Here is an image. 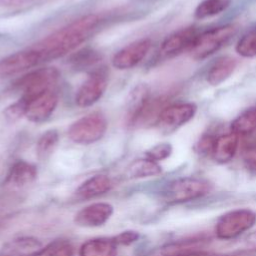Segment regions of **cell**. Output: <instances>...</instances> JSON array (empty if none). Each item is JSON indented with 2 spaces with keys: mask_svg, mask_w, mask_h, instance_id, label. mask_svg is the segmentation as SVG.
<instances>
[{
  "mask_svg": "<svg viewBox=\"0 0 256 256\" xmlns=\"http://www.w3.org/2000/svg\"><path fill=\"white\" fill-rule=\"evenodd\" d=\"M59 73L54 68H40L24 75L18 82V86L22 92L18 102L26 110L27 103L39 94L53 89L58 79Z\"/></svg>",
  "mask_w": 256,
  "mask_h": 256,
  "instance_id": "cell-5",
  "label": "cell"
},
{
  "mask_svg": "<svg viewBox=\"0 0 256 256\" xmlns=\"http://www.w3.org/2000/svg\"><path fill=\"white\" fill-rule=\"evenodd\" d=\"M231 0H203L194 11V17L202 20L220 14L230 4Z\"/></svg>",
  "mask_w": 256,
  "mask_h": 256,
  "instance_id": "cell-23",
  "label": "cell"
},
{
  "mask_svg": "<svg viewBox=\"0 0 256 256\" xmlns=\"http://www.w3.org/2000/svg\"><path fill=\"white\" fill-rule=\"evenodd\" d=\"M161 172L162 168L158 162L145 157L132 162L128 167L127 175L131 179H142L157 176Z\"/></svg>",
  "mask_w": 256,
  "mask_h": 256,
  "instance_id": "cell-21",
  "label": "cell"
},
{
  "mask_svg": "<svg viewBox=\"0 0 256 256\" xmlns=\"http://www.w3.org/2000/svg\"><path fill=\"white\" fill-rule=\"evenodd\" d=\"M198 36L194 27H185L167 36L160 46L163 57H173L184 51H189Z\"/></svg>",
  "mask_w": 256,
  "mask_h": 256,
  "instance_id": "cell-12",
  "label": "cell"
},
{
  "mask_svg": "<svg viewBox=\"0 0 256 256\" xmlns=\"http://www.w3.org/2000/svg\"><path fill=\"white\" fill-rule=\"evenodd\" d=\"M196 112L197 106L192 102L171 104L163 108L156 124L164 131H174L189 122Z\"/></svg>",
  "mask_w": 256,
  "mask_h": 256,
  "instance_id": "cell-7",
  "label": "cell"
},
{
  "mask_svg": "<svg viewBox=\"0 0 256 256\" xmlns=\"http://www.w3.org/2000/svg\"><path fill=\"white\" fill-rule=\"evenodd\" d=\"M238 146L239 136L230 131L214 139L210 155L216 163L225 164L233 159L238 150Z\"/></svg>",
  "mask_w": 256,
  "mask_h": 256,
  "instance_id": "cell-16",
  "label": "cell"
},
{
  "mask_svg": "<svg viewBox=\"0 0 256 256\" xmlns=\"http://www.w3.org/2000/svg\"><path fill=\"white\" fill-rule=\"evenodd\" d=\"M236 66L237 61L233 57H219L208 69L206 74V81L211 86H218L233 74Z\"/></svg>",
  "mask_w": 256,
  "mask_h": 256,
  "instance_id": "cell-17",
  "label": "cell"
},
{
  "mask_svg": "<svg viewBox=\"0 0 256 256\" xmlns=\"http://www.w3.org/2000/svg\"><path fill=\"white\" fill-rule=\"evenodd\" d=\"M112 187L110 178L106 175H95L85 180L75 191L79 199H90L108 192Z\"/></svg>",
  "mask_w": 256,
  "mask_h": 256,
  "instance_id": "cell-18",
  "label": "cell"
},
{
  "mask_svg": "<svg viewBox=\"0 0 256 256\" xmlns=\"http://www.w3.org/2000/svg\"><path fill=\"white\" fill-rule=\"evenodd\" d=\"M151 47V40L148 38L134 41L119 50L112 59V65L119 69H131L137 66L147 55Z\"/></svg>",
  "mask_w": 256,
  "mask_h": 256,
  "instance_id": "cell-10",
  "label": "cell"
},
{
  "mask_svg": "<svg viewBox=\"0 0 256 256\" xmlns=\"http://www.w3.org/2000/svg\"><path fill=\"white\" fill-rule=\"evenodd\" d=\"M38 256H73V247L67 240H55L44 247Z\"/></svg>",
  "mask_w": 256,
  "mask_h": 256,
  "instance_id": "cell-26",
  "label": "cell"
},
{
  "mask_svg": "<svg viewBox=\"0 0 256 256\" xmlns=\"http://www.w3.org/2000/svg\"><path fill=\"white\" fill-rule=\"evenodd\" d=\"M113 214V206L106 202H95L80 209L74 222L80 227L94 228L104 225Z\"/></svg>",
  "mask_w": 256,
  "mask_h": 256,
  "instance_id": "cell-14",
  "label": "cell"
},
{
  "mask_svg": "<svg viewBox=\"0 0 256 256\" xmlns=\"http://www.w3.org/2000/svg\"><path fill=\"white\" fill-rule=\"evenodd\" d=\"M36 177L37 169L35 165L24 160H19L11 166L2 186L6 192L17 194L31 185L36 180Z\"/></svg>",
  "mask_w": 256,
  "mask_h": 256,
  "instance_id": "cell-8",
  "label": "cell"
},
{
  "mask_svg": "<svg viewBox=\"0 0 256 256\" xmlns=\"http://www.w3.org/2000/svg\"><path fill=\"white\" fill-rule=\"evenodd\" d=\"M243 163L247 169L256 172V146H248L242 152Z\"/></svg>",
  "mask_w": 256,
  "mask_h": 256,
  "instance_id": "cell-28",
  "label": "cell"
},
{
  "mask_svg": "<svg viewBox=\"0 0 256 256\" xmlns=\"http://www.w3.org/2000/svg\"><path fill=\"white\" fill-rule=\"evenodd\" d=\"M172 152V146L169 143H160L153 148H151L146 153V157L158 162L160 160H164L170 156Z\"/></svg>",
  "mask_w": 256,
  "mask_h": 256,
  "instance_id": "cell-27",
  "label": "cell"
},
{
  "mask_svg": "<svg viewBox=\"0 0 256 256\" xmlns=\"http://www.w3.org/2000/svg\"><path fill=\"white\" fill-rule=\"evenodd\" d=\"M57 104L58 96L56 92L53 89L47 90L27 103L25 116L34 123L44 122L54 112Z\"/></svg>",
  "mask_w": 256,
  "mask_h": 256,
  "instance_id": "cell-11",
  "label": "cell"
},
{
  "mask_svg": "<svg viewBox=\"0 0 256 256\" xmlns=\"http://www.w3.org/2000/svg\"><path fill=\"white\" fill-rule=\"evenodd\" d=\"M214 137L210 136V135H206L203 136L199 142H198V149L199 152L201 153H205V154H210L212 146H213V142H214Z\"/></svg>",
  "mask_w": 256,
  "mask_h": 256,
  "instance_id": "cell-30",
  "label": "cell"
},
{
  "mask_svg": "<svg viewBox=\"0 0 256 256\" xmlns=\"http://www.w3.org/2000/svg\"><path fill=\"white\" fill-rule=\"evenodd\" d=\"M256 224V213L248 208L230 210L219 217L214 232L218 239L231 240L249 231Z\"/></svg>",
  "mask_w": 256,
  "mask_h": 256,
  "instance_id": "cell-3",
  "label": "cell"
},
{
  "mask_svg": "<svg viewBox=\"0 0 256 256\" xmlns=\"http://www.w3.org/2000/svg\"><path fill=\"white\" fill-rule=\"evenodd\" d=\"M100 21L98 15H85L55 31L32 47L38 53L41 62L62 57L85 42L96 31Z\"/></svg>",
  "mask_w": 256,
  "mask_h": 256,
  "instance_id": "cell-1",
  "label": "cell"
},
{
  "mask_svg": "<svg viewBox=\"0 0 256 256\" xmlns=\"http://www.w3.org/2000/svg\"><path fill=\"white\" fill-rule=\"evenodd\" d=\"M244 244L248 250L256 251V230L246 236L244 240Z\"/></svg>",
  "mask_w": 256,
  "mask_h": 256,
  "instance_id": "cell-31",
  "label": "cell"
},
{
  "mask_svg": "<svg viewBox=\"0 0 256 256\" xmlns=\"http://www.w3.org/2000/svg\"><path fill=\"white\" fill-rule=\"evenodd\" d=\"M43 248L41 241L37 238L22 236L5 243L0 256H38Z\"/></svg>",
  "mask_w": 256,
  "mask_h": 256,
  "instance_id": "cell-15",
  "label": "cell"
},
{
  "mask_svg": "<svg viewBox=\"0 0 256 256\" xmlns=\"http://www.w3.org/2000/svg\"><path fill=\"white\" fill-rule=\"evenodd\" d=\"M237 32L234 24H226L198 34L189 52L193 59L203 60L221 49Z\"/></svg>",
  "mask_w": 256,
  "mask_h": 256,
  "instance_id": "cell-4",
  "label": "cell"
},
{
  "mask_svg": "<svg viewBox=\"0 0 256 256\" xmlns=\"http://www.w3.org/2000/svg\"><path fill=\"white\" fill-rule=\"evenodd\" d=\"M106 130V118L101 113L94 112L72 123L68 130V136L74 143L88 145L100 140Z\"/></svg>",
  "mask_w": 256,
  "mask_h": 256,
  "instance_id": "cell-6",
  "label": "cell"
},
{
  "mask_svg": "<svg viewBox=\"0 0 256 256\" xmlns=\"http://www.w3.org/2000/svg\"><path fill=\"white\" fill-rule=\"evenodd\" d=\"M59 141V134L56 130L51 129L43 133L38 139L36 153L39 159L47 158L55 149Z\"/></svg>",
  "mask_w": 256,
  "mask_h": 256,
  "instance_id": "cell-24",
  "label": "cell"
},
{
  "mask_svg": "<svg viewBox=\"0 0 256 256\" xmlns=\"http://www.w3.org/2000/svg\"><path fill=\"white\" fill-rule=\"evenodd\" d=\"M150 99L149 89L146 85L141 84L133 89L129 99L128 105V117L130 124H135L146 104Z\"/></svg>",
  "mask_w": 256,
  "mask_h": 256,
  "instance_id": "cell-20",
  "label": "cell"
},
{
  "mask_svg": "<svg viewBox=\"0 0 256 256\" xmlns=\"http://www.w3.org/2000/svg\"><path fill=\"white\" fill-rule=\"evenodd\" d=\"M165 256H220L205 252H187V253H180V254H173V255H165Z\"/></svg>",
  "mask_w": 256,
  "mask_h": 256,
  "instance_id": "cell-33",
  "label": "cell"
},
{
  "mask_svg": "<svg viewBox=\"0 0 256 256\" xmlns=\"http://www.w3.org/2000/svg\"><path fill=\"white\" fill-rule=\"evenodd\" d=\"M139 238V233L133 230L123 231L120 234L116 235L113 239L117 245H130L136 242Z\"/></svg>",
  "mask_w": 256,
  "mask_h": 256,
  "instance_id": "cell-29",
  "label": "cell"
},
{
  "mask_svg": "<svg viewBox=\"0 0 256 256\" xmlns=\"http://www.w3.org/2000/svg\"><path fill=\"white\" fill-rule=\"evenodd\" d=\"M236 52L245 58L256 56V28H252L242 35L235 46Z\"/></svg>",
  "mask_w": 256,
  "mask_h": 256,
  "instance_id": "cell-25",
  "label": "cell"
},
{
  "mask_svg": "<svg viewBox=\"0 0 256 256\" xmlns=\"http://www.w3.org/2000/svg\"><path fill=\"white\" fill-rule=\"evenodd\" d=\"M5 225H6V220H0V233H2V231L5 229Z\"/></svg>",
  "mask_w": 256,
  "mask_h": 256,
  "instance_id": "cell-34",
  "label": "cell"
},
{
  "mask_svg": "<svg viewBox=\"0 0 256 256\" xmlns=\"http://www.w3.org/2000/svg\"><path fill=\"white\" fill-rule=\"evenodd\" d=\"M117 244L113 238H93L84 242L79 256H116Z\"/></svg>",
  "mask_w": 256,
  "mask_h": 256,
  "instance_id": "cell-19",
  "label": "cell"
},
{
  "mask_svg": "<svg viewBox=\"0 0 256 256\" xmlns=\"http://www.w3.org/2000/svg\"><path fill=\"white\" fill-rule=\"evenodd\" d=\"M106 88V75L102 72L92 73L79 88L75 102L79 107L92 106L103 96Z\"/></svg>",
  "mask_w": 256,
  "mask_h": 256,
  "instance_id": "cell-13",
  "label": "cell"
},
{
  "mask_svg": "<svg viewBox=\"0 0 256 256\" xmlns=\"http://www.w3.org/2000/svg\"><path fill=\"white\" fill-rule=\"evenodd\" d=\"M231 132L238 136L249 135L256 130V107H251L238 115L230 124Z\"/></svg>",
  "mask_w": 256,
  "mask_h": 256,
  "instance_id": "cell-22",
  "label": "cell"
},
{
  "mask_svg": "<svg viewBox=\"0 0 256 256\" xmlns=\"http://www.w3.org/2000/svg\"><path fill=\"white\" fill-rule=\"evenodd\" d=\"M34 0H0V5L4 6H20L33 2Z\"/></svg>",
  "mask_w": 256,
  "mask_h": 256,
  "instance_id": "cell-32",
  "label": "cell"
},
{
  "mask_svg": "<svg viewBox=\"0 0 256 256\" xmlns=\"http://www.w3.org/2000/svg\"><path fill=\"white\" fill-rule=\"evenodd\" d=\"M212 190V184L202 178L182 177L171 181L163 190L164 201L179 204L192 201L207 195Z\"/></svg>",
  "mask_w": 256,
  "mask_h": 256,
  "instance_id": "cell-2",
  "label": "cell"
},
{
  "mask_svg": "<svg viewBox=\"0 0 256 256\" xmlns=\"http://www.w3.org/2000/svg\"><path fill=\"white\" fill-rule=\"evenodd\" d=\"M42 63L33 47L15 52L0 61V76H11L29 70Z\"/></svg>",
  "mask_w": 256,
  "mask_h": 256,
  "instance_id": "cell-9",
  "label": "cell"
}]
</instances>
